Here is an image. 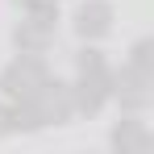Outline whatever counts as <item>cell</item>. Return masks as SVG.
Returning a JSON list of instances; mask_svg holds the SVG:
<instances>
[{
    "label": "cell",
    "instance_id": "cell-1",
    "mask_svg": "<svg viewBox=\"0 0 154 154\" xmlns=\"http://www.w3.org/2000/svg\"><path fill=\"white\" fill-rule=\"evenodd\" d=\"M46 83H50V75H46V67L38 63V54H25L21 63H13V67L4 71V79H0V88H4L13 100H21V104L33 100Z\"/></svg>",
    "mask_w": 154,
    "mask_h": 154
},
{
    "label": "cell",
    "instance_id": "cell-4",
    "mask_svg": "<svg viewBox=\"0 0 154 154\" xmlns=\"http://www.w3.org/2000/svg\"><path fill=\"white\" fill-rule=\"evenodd\" d=\"M75 29H79V38H104V33L112 29V8H108L104 0L83 4L75 13Z\"/></svg>",
    "mask_w": 154,
    "mask_h": 154
},
{
    "label": "cell",
    "instance_id": "cell-3",
    "mask_svg": "<svg viewBox=\"0 0 154 154\" xmlns=\"http://www.w3.org/2000/svg\"><path fill=\"white\" fill-rule=\"evenodd\" d=\"M150 79H154L150 71H142V67H133V63H129L112 83L121 88V100H125L129 108H142V104H150Z\"/></svg>",
    "mask_w": 154,
    "mask_h": 154
},
{
    "label": "cell",
    "instance_id": "cell-2",
    "mask_svg": "<svg viewBox=\"0 0 154 154\" xmlns=\"http://www.w3.org/2000/svg\"><path fill=\"white\" fill-rule=\"evenodd\" d=\"M108 88H112V79H108L104 67H96V71H79V88H75V96H71V104L83 108V112H96V108L104 104V96H108Z\"/></svg>",
    "mask_w": 154,
    "mask_h": 154
},
{
    "label": "cell",
    "instance_id": "cell-8",
    "mask_svg": "<svg viewBox=\"0 0 154 154\" xmlns=\"http://www.w3.org/2000/svg\"><path fill=\"white\" fill-rule=\"evenodd\" d=\"M96 67H104L100 50H83V54H79V71H96Z\"/></svg>",
    "mask_w": 154,
    "mask_h": 154
},
{
    "label": "cell",
    "instance_id": "cell-7",
    "mask_svg": "<svg viewBox=\"0 0 154 154\" xmlns=\"http://www.w3.org/2000/svg\"><path fill=\"white\" fill-rule=\"evenodd\" d=\"M129 63H133V67H142V71H150V42H137Z\"/></svg>",
    "mask_w": 154,
    "mask_h": 154
},
{
    "label": "cell",
    "instance_id": "cell-5",
    "mask_svg": "<svg viewBox=\"0 0 154 154\" xmlns=\"http://www.w3.org/2000/svg\"><path fill=\"white\" fill-rule=\"evenodd\" d=\"M112 146H117L121 154H146L150 150V133H146L142 121H121L117 133H112Z\"/></svg>",
    "mask_w": 154,
    "mask_h": 154
},
{
    "label": "cell",
    "instance_id": "cell-6",
    "mask_svg": "<svg viewBox=\"0 0 154 154\" xmlns=\"http://www.w3.org/2000/svg\"><path fill=\"white\" fill-rule=\"evenodd\" d=\"M50 29L54 25H42V21L29 17V21H21V29H17V46H21L25 54H42L46 46H50Z\"/></svg>",
    "mask_w": 154,
    "mask_h": 154
}]
</instances>
